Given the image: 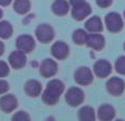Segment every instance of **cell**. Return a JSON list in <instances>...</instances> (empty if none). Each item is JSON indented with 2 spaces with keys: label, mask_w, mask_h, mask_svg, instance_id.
<instances>
[{
  "label": "cell",
  "mask_w": 125,
  "mask_h": 121,
  "mask_svg": "<svg viewBox=\"0 0 125 121\" xmlns=\"http://www.w3.org/2000/svg\"><path fill=\"white\" fill-rule=\"evenodd\" d=\"M63 82L60 79H51L47 84L44 90H42L41 96H42V101L48 106H54L59 103L60 98L64 91Z\"/></svg>",
  "instance_id": "1"
},
{
  "label": "cell",
  "mask_w": 125,
  "mask_h": 121,
  "mask_svg": "<svg viewBox=\"0 0 125 121\" xmlns=\"http://www.w3.org/2000/svg\"><path fill=\"white\" fill-rule=\"evenodd\" d=\"M34 33H35L37 40H38L40 43H43V44H48V43L52 42L55 36L54 29L48 23L39 24V26H37V29H35Z\"/></svg>",
  "instance_id": "2"
},
{
  "label": "cell",
  "mask_w": 125,
  "mask_h": 121,
  "mask_svg": "<svg viewBox=\"0 0 125 121\" xmlns=\"http://www.w3.org/2000/svg\"><path fill=\"white\" fill-rule=\"evenodd\" d=\"M105 26L111 33H118L123 30L124 21L120 13L117 12H110L105 16Z\"/></svg>",
  "instance_id": "3"
},
{
  "label": "cell",
  "mask_w": 125,
  "mask_h": 121,
  "mask_svg": "<svg viewBox=\"0 0 125 121\" xmlns=\"http://www.w3.org/2000/svg\"><path fill=\"white\" fill-rule=\"evenodd\" d=\"M65 101L70 107H79L84 101V93L79 87H70L65 93Z\"/></svg>",
  "instance_id": "4"
},
{
  "label": "cell",
  "mask_w": 125,
  "mask_h": 121,
  "mask_svg": "<svg viewBox=\"0 0 125 121\" xmlns=\"http://www.w3.org/2000/svg\"><path fill=\"white\" fill-rule=\"evenodd\" d=\"M91 13H92V7L89 2H86V0L72 6L71 14H72V18L76 21H82L86 19Z\"/></svg>",
  "instance_id": "5"
},
{
  "label": "cell",
  "mask_w": 125,
  "mask_h": 121,
  "mask_svg": "<svg viewBox=\"0 0 125 121\" xmlns=\"http://www.w3.org/2000/svg\"><path fill=\"white\" fill-rule=\"evenodd\" d=\"M16 47L17 50L29 54L34 50L35 47V40L30 34H21L16 40Z\"/></svg>",
  "instance_id": "6"
},
{
  "label": "cell",
  "mask_w": 125,
  "mask_h": 121,
  "mask_svg": "<svg viewBox=\"0 0 125 121\" xmlns=\"http://www.w3.org/2000/svg\"><path fill=\"white\" fill-rule=\"evenodd\" d=\"M93 73L86 66L79 67L74 73V80L80 86H89L93 82Z\"/></svg>",
  "instance_id": "7"
},
{
  "label": "cell",
  "mask_w": 125,
  "mask_h": 121,
  "mask_svg": "<svg viewBox=\"0 0 125 121\" xmlns=\"http://www.w3.org/2000/svg\"><path fill=\"white\" fill-rule=\"evenodd\" d=\"M40 75L44 78H51L58 73V63L52 58H44L40 64Z\"/></svg>",
  "instance_id": "8"
},
{
  "label": "cell",
  "mask_w": 125,
  "mask_h": 121,
  "mask_svg": "<svg viewBox=\"0 0 125 121\" xmlns=\"http://www.w3.org/2000/svg\"><path fill=\"white\" fill-rule=\"evenodd\" d=\"M106 90L112 96H121L125 90V82L121 77H111L106 82Z\"/></svg>",
  "instance_id": "9"
},
{
  "label": "cell",
  "mask_w": 125,
  "mask_h": 121,
  "mask_svg": "<svg viewBox=\"0 0 125 121\" xmlns=\"http://www.w3.org/2000/svg\"><path fill=\"white\" fill-rule=\"evenodd\" d=\"M18 107V99L11 94H3L0 98V109L5 113L13 112Z\"/></svg>",
  "instance_id": "10"
},
{
  "label": "cell",
  "mask_w": 125,
  "mask_h": 121,
  "mask_svg": "<svg viewBox=\"0 0 125 121\" xmlns=\"http://www.w3.org/2000/svg\"><path fill=\"white\" fill-rule=\"evenodd\" d=\"M51 54L55 60H65V58H68L69 54H70L69 45L63 41H57L51 46Z\"/></svg>",
  "instance_id": "11"
},
{
  "label": "cell",
  "mask_w": 125,
  "mask_h": 121,
  "mask_svg": "<svg viewBox=\"0 0 125 121\" xmlns=\"http://www.w3.org/2000/svg\"><path fill=\"white\" fill-rule=\"evenodd\" d=\"M27 54L23 52L17 50L10 53L9 57H8V62H9L10 66L13 69H22L27 64Z\"/></svg>",
  "instance_id": "12"
},
{
  "label": "cell",
  "mask_w": 125,
  "mask_h": 121,
  "mask_svg": "<svg viewBox=\"0 0 125 121\" xmlns=\"http://www.w3.org/2000/svg\"><path fill=\"white\" fill-rule=\"evenodd\" d=\"M85 45L94 51H102L105 46V37L101 33H89Z\"/></svg>",
  "instance_id": "13"
},
{
  "label": "cell",
  "mask_w": 125,
  "mask_h": 121,
  "mask_svg": "<svg viewBox=\"0 0 125 121\" xmlns=\"http://www.w3.org/2000/svg\"><path fill=\"white\" fill-rule=\"evenodd\" d=\"M112 72V65L109 60H99L93 65V73L99 78H106Z\"/></svg>",
  "instance_id": "14"
},
{
  "label": "cell",
  "mask_w": 125,
  "mask_h": 121,
  "mask_svg": "<svg viewBox=\"0 0 125 121\" xmlns=\"http://www.w3.org/2000/svg\"><path fill=\"white\" fill-rule=\"evenodd\" d=\"M23 89L28 97L35 98L38 96H40L41 93H42V85L37 79H30V80H28L24 84Z\"/></svg>",
  "instance_id": "15"
},
{
  "label": "cell",
  "mask_w": 125,
  "mask_h": 121,
  "mask_svg": "<svg viewBox=\"0 0 125 121\" xmlns=\"http://www.w3.org/2000/svg\"><path fill=\"white\" fill-rule=\"evenodd\" d=\"M115 109L113 106L109 104H104L100 106L96 112V118H99L101 121H111L115 118Z\"/></svg>",
  "instance_id": "16"
},
{
  "label": "cell",
  "mask_w": 125,
  "mask_h": 121,
  "mask_svg": "<svg viewBox=\"0 0 125 121\" xmlns=\"http://www.w3.org/2000/svg\"><path fill=\"white\" fill-rule=\"evenodd\" d=\"M70 3L66 0H54L51 5V10L54 14L59 17L66 16L70 11Z\"/></svg>",
  "instance_id": "17"
},
{
  "label": "cell",
  "mask_w": 125,
  "mask_h": 121,
  "mask_svg": "<svg viewBox=\"0 0 125 121\" xmlns=\"http://www.w3.org/2000/svg\"><path fill=\"white\" fill-rule=\"evenodd\" d=\"M85 30L89 33H101L103 31V22L100 17H91L85 22Z\"/></svg>",
  "instance_id": "18"
},
{
  "label": "cell",
  "mask_w": 125,
  "mask_h": 121,
  "mask_svg": "<svg viewBox=\"0 0 125 121\" xmlns=\"http://www.w3.org/2000/svg\"><path fill=\"white\" fill-rule=\"evenodd\" d=\"M78 118L82 121H94L96 119V112L90 106H84L78 111Z\"/></svg>",
  "instance_id": "19"
},
{
  "label": "cell",
  "mask_w": 125,
  "mask_h": 121,
  "mask_svg": "<svg viewBox=\"0 0 125 121\" xmlns=\"http://www.w3.org/2000/svg\"><path fill=\"white\" fill-rule=\"evenodd\" d=\"M31 9V1L30 0H14L13 10L18 14H27Z\"/></svg>",
  "instance_id": "20"
},
{
  "label": "cell",
  "mask_w": 125,
  "mask_h": 121,
  "mask_svg": "<svg viewBox=\"0 0 125 121\" xmlns=\"http://www.w3.org/2000/svg\"><path fill=\"white\" fill-rule=\"evenodd\" d=\"M13 34V26L9 21L1 20L0 21V39L7 40Z\"/></svg>",
  "instance_id": "21"
},
{
  "label": "cell",
  "mask_w": 125,
  "mask_h": 121,
  "mask_svg": "<svg viewBox=\"0 0 125 121\" xmlns=\"http://www.w3.org/2000/svg\"><path fill=\"white\" fill-rule=\"evenodd\" d=\"M87 32L86 30H83V29H76L75 31L72 34V40L76 45H85L86 42V37H87Z\"/></svg>",
  "instance_id": "22"
},
{
  "label": "cell",
  "mask_w": 125,
  "mask_h": 121,
  "mask_svg": "<svg viewBox=\"0 0 125 121\" xmlns=\"http://www.w3.org/2000/svg\"><path fill=\"white\" fill-rule=\"evenodd\" d=\"M115 70L120 75H125V56H120L115 60Z\"/></svg>",
  "instance_id": "23"
},
{
  "label": "cell",
  "mask_w": 125,
  "mask_h": 121,
  "mask_svg": "<svg viewBox=\"0 0 125 121\" xmlns=\"http://www.w3.org/2000/svg\"><path fill=\"white\" fill-rule=\"evenodd\" d=\"M10 73V67H9V64L5 60H0V78H5L9 75Z\"/></svg>",
  "instance_id": "24"
},
{
  "label": "cell",
  "mask_w": 125,
  "mask_h": 121,
  "mask_svg": "<svg viewBox=\"0 0 125 121\" xmlns=\"http://www.w3.org/2000/svg\"><path fill=\"white\" fill-rule=\"evenodd\" d=\"M12 120L13 121H29L30 120V116L26 111H22L21 110V111H17L12 116Z\"/></svg>",
  "instance_id": "25"
},
{
  "label": "cell",
  "mask_w": 125,
  "mask_h": 121,
  "mask_svg": "<svg viewBox=\"0 0 125 121\" xmlns=\"http://www.w3.org/2000/svg\"><path fill=\"white\" fill-rule=\"evenodd\" d=\"M10 89V85L9 83L3 78H0V95H3V94H7Z\"/></svg>",
  "instance_id": "26"
},
{
  "label": "cell",
  "mask_w": 125,
  "mask_h": 121,
  "mask_svg": "<svg viewBox=\"0 0 125 121\" xmlns=\"http://www.w3.org/2000/svg\"><path fill=\"white\" fill-rule=\"evenodd\" d=\"M95 2L100 8H109L112 5L113 0H95Z\"/></svg>",
  "instance_id": "27"
},
{
  "label": "cell",
  "mask_w": 125,
  "mask_h": 121,
  "mask_svg": "<svg viewBox=\"0 0 125 121\" xmlns=\"http://www.w3.org/2000/svg\"><path fill=\"white\" fill-rule=\"evenodd\" d=\"M11 2L12 0H0V6L1 7H8Z\"/></svg>",
  "instance_id": "28"
},
{
  "label": "cell",
  "mask_w": 125,
  "mask_h": 121,
  "mask_svg": "<svg viewBox=\"0 0 125 121\" xmlns=\"http://www.w3.org/2000/svg\"><path fill=\"white\" fill-rule=\"evenodd\" d=\"M82 1H85V0H69V3H70V6L72 7V6L76 5V3H80V2H82Z\"/></svg>",
  "instance_id": "29"
},
{
  "label": "cell",
  "mask_w": 125,
  "mask_h": 121,
  "mask_svg": "<svg viewBox=\"0 0 125 121\" xmlns=\"http://www.w3.org/2000/svg\"><path fill=\"white\" fill-rule=\"evenodd\" d=\"M3 53H5V44H3V42L0 40V56L3 55Z\"/></svg>",
  "instance_id": "30"
},
{
  "label": "cell",
  "mask_w": 125,
  "mask_h": 121,
  "mask_svg": "<svg viewBox=\"0 0 125 121\" xmlns=\"http://www.w3.org/2000/svg\"><path fill=\"white\" fill-rule=\"evenodd\" d=\"M2 17H3V11L1 10V8H0V20L2 19Z\"/></svg>",
  "instance_id": "31"
},
{
  "label": "cell",
  "mask_w": 125,
  "mask_h": 121,
  "mask_svg": "<svg viewBox=\"0 0 125 121\" xmlns=\"http://www.w3.org/2000/svg\"><path fill=\"white\" fill-rule=\"evenodd\" d=\"M124 19H125V10H124Z\"/></svg>",
  "instance_id": "32"
},
{
  "label": "cell",
  "mask_w": 125,
  "mask_h": 121,
  "mask_svg": "<svg viewBox=\"0 0 125 121\" xmlns=\"http://www.w3.org/2000/svg\"><path fill=\"white\" fill-rule=\"evenodd\" d=\"M124 50H125V42H124Z\"/></svg>",
  "instance_id": "33"
}]
</instances>
